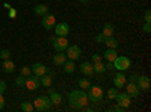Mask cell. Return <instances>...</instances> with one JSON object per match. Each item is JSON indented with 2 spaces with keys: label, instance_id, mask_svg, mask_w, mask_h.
I'll list each match as a JSON object with an SVG mask.
<instances>
[{
  "label": "cell",
  "instance_id": "15",
  "mask_svg": "<svg viewBox=\"0 0 151 112\" xmlns=\"http://www.w3.org/2000/svg\"><path fill=\"white\" fill-rule=\"evenodd\" d=\"M116 56H118L116 48H106V52L103 53V58H104L107 62H113Z\"/></svg>",
  "mask_w": 151,
  "mask_h": 112
},
{
  "label": "cell",
  "instance_id": "35",
  "mask_svg": "<svg viewBox=\"0 0 151 112\" xmlns=\"http://www.w3.org/2000/svg\"><path fill=\"white\" fill-rule=\"evenodd\" d=\"M144 20H145V21H148V23H151V11H147V12H145Z\"/></svg>",
  "mask_w": 151,
  "mask_h": 112
},
{
  "label": "cell",
  "instance_id": "25",
  "mask_svg": "<svg viewBox=\"0 0 151 112\" xmlns=\"http://www.w3.org/2000/svg\"><path fill=\"white\" fill-rule=\"evenodd\" d=\"M40 82H41V85H44V86H45V88H48V86L52 85V77L47 76V73H45L44 76H41V77H40Z\"/></svg>",
  "mask_w": 151,
  "mask_h": 112
},
{
  "label": "cell",
  "instance_id": "31",
  "mask_svg": "<svg viewBox=\"0 0 151 112\" xmlns=\"http://www.w3.org/2000/svg\"><path fill=\"white\" fill-rule=\"evenodd\" d=\"M15 83H17L18 86H24V83H26V77L20 74V77H17V79H15Z\"/></svg>",
  "mask_w": 151,
  "mask_h": 112
},
{
  "label": "cell",
  "instance_id": "32",
  "mask_svg": "<svg viewBox=\"0 0 151 112\" xmlns=\"http://www.w3.org/2000/svg\"><path fill=\"white\" fill-rule=\"evenodd\" d=\"M142 29H144V32H145V33H150V32H151V23L145 21V24L142 26Z\"/></svg>",
  "mask_w": 151,
  "mask_h": 112
},
{
  "label": "cell",
  "instance_id": "33",
  "mask_svg": "<svg viewBox=\"0 0 151 112\" xmlns=\"http://www.w3.org/2000/svg\"><path fill=\"white\" fill-rule=\"evenodd\" d=\"M95 41H97L98 44H103V43H104V35H103V33H98V35L95 36Z\"/></svg>",
  "mask_w": 151,
  "mask_h": 112
},
{
  "label": "cell",
  "instance_id": "10",
  "mask_svg": "<svg viewBox=\"0 0 151 112\" xmlns=\"http://www.w3.org/2000/svg\"><path fill=\"white\" fill-rule=\"evenodd\" d=\"M53 29L56 32V36H68V33H70L68 23H58V24H55Z\"/></svg>",
  "mask_w": 151,
  "mask_h": 112
},
{
  "label": "cell",
  "instance_id": "34",
  "mask_svg": "<svg viewBox=\"0 0 151 112\" xmlns=\"http://www.w3.org/2000/svg\"><path fill=\"white\" fill-rule=\"evenodd\" d=\"M100 61H101V55L94 53V55H92V64H95V62H100Z\"/></svg>",
  "mask_w": 151,
  "mask_h": 112
},
{
  "label": "cell",
  "instance_id": "19",
  "mask_svg": "<svg viewBox=\"0 0 151 112\" xmlns=\"http://www.w3.org/2000/svg\"><path fill=\"white\" fill-rule=\"evenodd\" d=\"M33 12H35L36 15L42 17V15H45L47 12H48V6H47V5H36V6L33 8Z\"/></svg>",
  "mask_w": 151,
  "mask_h": 112
},
{
  "label": "cell",
  "instance_id": "2",
  "mask_svg": "<svg viewBox=\"0 0 151 112\" xmlns=\"http://www.w3.org/2000/svg\"><path fill=\"white\" fill-rule=\"evenodd\" d=\"M88 98H89V102H94V103H98V102H101L103 100V97H104V91L100 88V86L97 85H91L89 88H88Z\"/></svg>",
  "mask_w": 151,
  "mask_h": 112
},
{
  "label": "cell",
  "instance_id": "36",
  "mask_svg": "<svg viewBox=\"0 0 151 112\" xmlns=\"http://www.w3.org/2000/svg\"><path fill=\"white\" fill-rule=\"evenodd\" d=\"M9 17H11V18H15V17H17V11H15L14 8H9Z\"/></svg>",
  "mask_w": 151,
  "mask_h": 112
},
{
  "label": "cell",
  "instance_id": "14",
  "mask_svg": "<svg viewBox=\"0 0 151 112\" xmlns=\"http://www.w3.org/2000/svg\"><path fill=\"white\" fill-rule=\"evenodd\" d=\"M30 70H32V74H35V76H38V77L44 76V74L47 73L45 65H42L41 62H36V64H33V67H32Z\"/></svg>",
  "mask_w": 151,
  "mask_h": 112
},
{
  "label": "cell",
  "instance_id": "38",
  "mask_svg": "<svg viewBox=\"0 0 151 112\" xmlns=\"http://www.w3.org/2000/svg\"><path fill=\"white\" fill-rule=\"evenodd\" d=\"M5 90H6V83L3 82V80H0V92H5Z\"/></svg>",
  "mask_w": 151,
  "mask_h": 112
},
{
  "label": "cell",
  "instance_id": "22",
  "mask_svg": "<svg viewBox=\"0 0 151 112\" xmlns=\"http://www.w3.org/2000/svg\"><path fill=\"white\" fill-rule=\"evenodd\" d=\"M64 71L67 73V74H71V73H74L76 71V64L70 59V61H65L64 62Z\"/></svg>",
  "mask_w": 151,
  "mask_h": 112
},
{
  "label": "cell",
  "instance_id": "21",
  "mask_svg": "<svg viewBox=\"0 0 151 112\" xmlns=\"http://www.w3.org/2000/svg\"><path fill=\"white\" fill-rule=\"evenodd\" d=\"M104 43L107 46V48H116L118 47V40L115 38V36H107V38H104Z\"/></svg>",
  "mask_w": 151,
  "mask_h": 112
},
{
  "label": "cell",
  "instance_id": "42",
  "mask_svg": "<svg viewBox=\"0 0 151 112\" xmlns=\"http://www.w3.org/2000/svg\"><path fill=\"white\" fill-rule=\"evenodd\" d=\"M80 2H82V5H88V3H89V0H80Z\"/></svg>",
  "mask_w": 151,
  "mask_h": 112
},
{
  "label": "cell",
  "instance_id": "37",
  "mask_svg": "<svg viewBox=\"0 0 151 112\" xmlns=\"http://www.w3.org/2000/svg\"><path fill=\"white\" fill-rule=\"evenodd\" d=\"M5 108V98H3V94L0 92V111Z\"/></svg>",
  "mask_w": 151,
  "mask_h": 112
},
{
  "label": "cell",
  "instance_id": "28",
  "mask_svg": "<svg viewBox=\"0 0 151 112\" xmlns=\"http://www.w3.org/2000/svg\"><path fill=\"white\" fill-rule=\"evenodd\" d=\"M118 95V88H115V86H113V88H110L109 91H107V97L110 98V100H115V97Z\"/></svg>",
  "mask_w": 151,
  "mask_h": 112
},
{
  "label": "cell",
  "instance_id": "16",
  "mask_svg": "<svg viewBox=\"0 0 151 112\" xmlns=\"http://www.w3.org/2000/svg\"><path fill=\"white\" fill-rule=\"evenodd\" d=\"M80 73L85 74V76H92V74H94V68H92L91 62H83V64L80 65Z\"/></svg>",
  "mask_w": 151,
  "mask_h": 112
},
{
  "label": "cell",
  "instance_id": "40",
  "mask_svg": "<svg viewBox=\"0 0 151 112\" xmlns=\"http://www.w3.org/2000/svg\"><path fill=\"white\" fill-rule=\"evenodd\" d=\"M104 65H106V70H113V62H107Z\"/></svg>",
  "mask_w": 151,
  "mask_h": 112
},
{
  "label": "cell",
  "instance_id": "9",
  "mask_svg": "<svg viewBox=\"0 0 151 112\" xmlns=\"http://www.w3.org/2000/svg\"><path fill=\"white\" fill-rule=\"evenodd\" d=\"M42 27L45 29V30H50V29H53L55 27V24H56V18H55V15L53 14H47L45 15H42Z\"/></svg>",
  "mask_w": 151,
  "mask_h": 112
},
{
  "label": "cell",
  "instance_id": "29",
  "mask_svg": "<svg viewBox=\"0 0 151 112\" xmlns=\"http://www.w3.org/2000/svg\"><path fill=\"white\" fill-rule=\"evenodd\" d=\"M0 58H2L3 61H5V59H9V58H11V52L8 50V48H5V50L0 52Z\"/></svg>",
  "mask_w": 151,
  "mask_h": 112
},
{
  "label": "cell",
  "instance_id": "20",
  "mask_svg": "<svg viewBox=\"0 0 151 112\" xmlns=\"http://www.w3.org/2000/svg\"><path fill=\"white\" fill-rule=\"evenodd\" d=\"M67 61V56L65 53H62V52H58L53 58V62H55V65H64V62Z\"/></svg>",
  "mask_w": 151,
  "mask_h": 112
},
{
  "label": "cell",
  "instance_id": "41",
  "mask_svg": "<svg viewBox=\"0 0 151 112\" xmlns=\"http://www.w3.org/2000/svg\"><path fill=\"white\" fill-rule=\"evenodd\" d=\"M110 111H115V112H119V111H122V108H121V106H118V105H116V106H115V108H112V109H110Z\"/></svg>",
  "mask_w": 151,
  "mask_h": 112
},
{
  "label": "cell",
  "instance_id": "8",
  "mask_svg": "<svg viewBox=\"0 0 151 112\" xmlns=\"http://www.w3.org/2000/svg\"><path fill=\"white\" fill-rule=\"evenodd\" d=\"M115 100H116V103H118V106H121L122 109H127V108H130V95L127 94V92H118V95L115 97Z\"/></svg>",
  "mask_w": 151,
  "mask_h": 112
},
{
  "label": "cell",
  "instance_id": "26",
  "mask_svg": "<svg viewBox=\"0 0 151 112\" xmlns=\"http://www.w3.org/2000/svg\"><path fill=\"white\" fill-rule=\"evenodd\" d=\"M79 86H80V90H88L91 86V82L89 79H86V77H82L79 79Z\"/></svg>",
  "mask_w": 151,
  "mask_h": 112
},
{
  "label": "cell",
  "instance_id": "24",
  "mask_svg": "<svg viewBox=\"0 0 151 112\" xmlns=\"http://www.w3.org/2000/svg\"><path fill=\"white\" fill-rule=\"evenodd\" d=\"M92 68H94V73H98V74H101L106 71V65L103 64L101 61L100 62H95V64H92Z\"/></svg>",
  "mask_w": 151,
  "mask_h": 112
},
{
  "label": "cell",
  "instance_id": "13",
  "mask_svg": "<svg viewBox=\"0 0 151 112\" xmlns=\"http://www.w3.org/2000/svg\"><path fill=\"white\" fill-rule=\"evenodd\" d=\"M124 86H125V91H127V94L130 97H137L139 92H141V90H139V86L136 85V82H130L129 85H124Z\"/></svg>",
  "mask_w": 151,
  "mask_h": 112
},
{
  "label": "cell",
  "instance_id": "17",
  "mask_svg": "<svg viewBox=\"0 0 151 112\" xmlns=\"http://www.w3.org/2000/svg\"><path fill=\"white\" fill-rule=\"evenodd\" d=\"M2 68H3L5 73H14V70H15V64H14V62H12L11 59H5Z\"/></svg>",
  "mask_w": 151,
  "mask_h": 112
},
{
  "label": "cell",
  "instance_id": "30",
  "mask_svg": "<svg viewBox=\"0 0 151 112\" xmlns=\"http://www.w3.org/2000/svg\"><path fill=\"white\" fill-rule=\"evenodd\" d=\"M30 74H32V70H30L29 67H23V68H21V76L27 77V76H30Z\"/></svg>",
  "mask_w": 151,
  "mask_h": 112
},
{
  "label": "cell",
  "instance_id": "18",
  "mask_svg": "<svg viewBox=\"0 0 151 112\" xmlns=\"http://www.w3.org/2000/svg\"><path fill=\"white\" fill-rule=\"evenodd\" d=\"M103 35H104V38H107V36H112L113 33H115V27H113V24L112 23H106L104 26H103V32H101Z\"/></svg>",
  "mask_w": 151,
  "mask_h": 112
},
{
  "label": "cell",
  "instance_id": "3",
  "mask_svg": "<svg viewBox=\"0 0 151 112\" xmlns=\"http://www.w3.org/2000/svg\"><path fill=\"white\" fill-rule=\"evenodd\" d=\"M50 98L45 97V95H41V97H38L35 98V102H33V109L38 111V112H45L50 109Z\"/></svg>",
  "mask_w": 151,
  "mask_h": 112
},
{
  "label": "cell",
  "instance_id": "12",
  "mask_svg": "<svg viewBox=\"0 0 151 112\" xmlns=\"http://www.w3.org/2000/svg\"><path fill=\"white\" fill-rule=\"evenodd\" d=\"M125 82H127V77H125V74H124L122 71L116 73L115 76H113V85H115V88H118V90L124 88Z\"/></svg>",
  "mask_w": 151,
  "mask_h": 112
},
{
  "label": "cell",
  "instance_id": "11",
  "mask_svg": "<svg viewBox=\"0 0 151 112\" xmlns=\"http://www.w3.org/2000/svg\"><path fill=\"white\" fill-rule=\"evenodd\" d=\"M136 85L139 86V90H142V91H150L151 80H150V77H147V76H137Z\"/></svg>",
  "mask_w": 151,
  "mask_h": 112
},
{
  "label": "cell",
  "instance_id": "6",
  "mask_svg": "<svg viewBox=\"0 0 151 112\" xmlns=\"http://www.w3.org/2000/svg\"><path fill=\"white\" fill-rule=\"evenodd\" d=\"M40 85H41L40 77L35 76V74H30V76L26 77V83H24V86H26L29 91H35V90H38V88H40Z\"/></svg>",
  "mask_w": 151,
  "mask_h": 112
},
{
  "label": "cell",
  "instance_id": "23",
  "mask_svg": "<svg viewBox=\"0 0 151 112\" xmlns=\"http://www.w3.org/2000/svg\"><path fill=\"white\" fill-rule=\"evenodd\" d=\"M50 102H52L53 105H59L60 102H62V95L59 94V92H56V91H50Z\"/></svg>",
  "mask_w": 151,
  "mask_h": 112
},
{
  "label": "cell",
  "instance_id": "5",
  "mask_svg": "<svg viewBox=\"0 0 151 112\" xmlns=\"http://www.w3.org/2000/svg\"><path fill=\"white\" fill-rule=\"evenodd\" d=\"M68 40L67 36H56V38H53V47L56 52H65V48L68 47Z\"/></svg>",
  "mask_w": 151,
  "mask_h": 112
},
{
  "label": "cell",
  "instance_id": "4",
  "mask_svg": "<svg viewBox=\"0 0 151 112\" xmlns=\"http://www.w3.org/2000/svg\"><path fill=\"white\" fill-rule=\"evenodd\" d=\"M113 68H116L118 71H124L130 68V59L127 56H116L113 61Z\"/></svg>",
  "mask_w": 151,
  "mask_h": 112
},
{
  "label": "cell",
  "instance_id": "39",
  "mask_svg": "<svg viewBox=\"0 0 151 112\" xmlns=\"http://www.w3.org/2000/svg\"><path fill=\"white\" fill-rule=\"evenodd\" d=\"M136 79H137V74H136V73L130 74V82H136Z\"/></svg>",
  "mask_w": 151,
  "mask_h": 112
},
{
  "label": "cell",
  "instance_id": "7",
  "mask_svg": "<svg viewBox=\"0 0 151 112\" xmlns=\"http://www.w3.org/2000/svg\"><path fill=\"white\" fill-rule=\"evenodd\" d=\"M82 55V50H80V47L79 46H68L65 48V56L71 61H76V59H79Z\"/></svg>",
  "mask_w": 151,
  "mask_h": 112
},
{
  "label": "cell",
  "instance_id": "1",
  "mask_svg": "<svg viewBox=\"0 0 151 112\" xmlns=\"http://www.w3.org/2000/svg\"><path fill=\"white\" fill-rule=\"evenodd\" d=\"M68 100H70V105L71 108L74 109H83L88 103H89V98H88V94L85 90H74L68 94Z\"/></svg>",
  "mask_w": 151,
  "mask_h": 112
},
{
  "label": "cell",
  "instance_id": "27",
  "mask_svg": "<svg viewBox=\"0 0 151 112\" xmlns=\"http://www.w3.org/2000/svg\"><path fill=\"white\" fill-rule=\"evenodd\" d=\"M21 111H24V112H33V105L30 102H23L21 103Z\"/></svg>",
  "mask_w": 151,
  "mask_h": 112
}]
</instances>
